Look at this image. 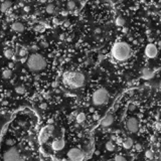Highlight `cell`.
Returning <instances> with one entry per match:
<instances>
[{"label": "cell", "mask_w": 161, "mask_h": 161, "mask_svg": "<svg viewBox=\"0 0 161 161\" xmlns=\"http://www.w3.org/2000/svg\"><path fill=\"white\" fill-rule=\"evenodd\" d=\"M110 95L106 89H98L92 96V102L95 106H103L108 103Z\"/></svg>", "instance_id": "4"}, {"label": "cell", "mask_w": 161, "mask_h": 161, "mask_svg": "<svg viewBox=\"0 0 161 161\" xmlns=\"http://www.w3.org/2000/svg\"><path fill=\"white\" fill-rule=\"evenodd\" d=\"M66 7H67V9L68 10H74L76 8V3H75V1L74 0H70V1H67V3H66Z\"/></svg>", "instance_id": "21"}, {"label": "cell", "mask_w": 161, "mask_h": 161, "mask_svg": "<svg viewBox=\"0 0 161 161\" xmlns=\"http://www.w3.org/2000/svg\"><path fill=\"white\" fill-rule=\"evenodd\" d=\"M155 128H156V130H160L161 129V123H159V122H156V123H155Z\"/></svg>", "instance_id": "31"}, {"label": "cell", "mask_w": 161, "mask_h": 161, "mask_svg": "<svg viewBox=\"0 0 161 161\" xmlns=\"http://www.w3.org/2000/svg\"><path fill=\"white\" fill-rule=\"evenodd\" d=\"M64 25H65V26H66V27H67V26H70V22H68V21L64 22Z\"/></svg>", "instance_id": "37"}, {"label": "cell", "mask_w": 161, "mask_h": 161, "mask_svg": "<svg viewBox=\"0 0 161 161\" xmlns=\"http://www.w3.org/2000/svg\"><path fill=\"white\" fill-rule=\"evenodd\" d=\"M31 49H33V50H36V49H37V47H36V45H33V47L31 48Z\"/></svg>", "instance_id": "39"}, {"label": "cell", "mask_w": 161, "mask_h": 161, "mask_svg": "<svg viewBox=\"0 0 161 161\" xmlns=\"http://www.w3.org/2000/svg\"><path fill=\"white\" fill-rule=\"evenodd\" d=\"M111 55L114 59L118 62H125L131 57V48L125 41H118L111 49Z\"/></svg>", "instance_id": "2"}, {"label": "cell", "mask_w": 161, "mask_h": 161, "mask_svg": "<svg viewBox=\"0 0 161 161\" xmlns=\"http://www.w3.org/2000/svg\"><path fill=\"white\" fill-rule=\"evenodd\" d=\"M53 23H55L56 25H57V24L59 23V21H58V20H57V18H53Z\"/></svg>", "instance_id": "36"}, {"label": "cell", "mask_w": 161, "mask_h": 161, "mask_svg": "<svg viewBox=\"0 0 161 161\" xmlns=\"http://www.w3.org/2000/svg\"><path fill=\"white\" fill-rule=\"evenodd\" d=\"M145 156H146V158H148V159H152L153 156H154V154H153V152H152L151 150H148V151H146V153H145Z\"/></svg>", "instance_id": "25"}, {"label": "cell", "mask_w": 161, "mask_h": 161, "mask_svg": "<svg viewBox=\"0 0 161 161\" xmlns=\"http://www.w3.org/2000/svg\"><path fill=\"white\" fill-rule=\"evenodd\" d=\"M62 14L66 16V15H67V12H66V11H63V12H62Z\"/></svg>", "instance_id": "40"}, {"label": "cell", "mask_w": 161, "mask_h": 161, "mask_svg": "<svg viewBox=\"0 0 161 161\" xmlns=\"http://www.w3.org/2000/svg\"><path fill=\"white\" fill-rule=\"evenodd\" d=\"M11 5H12V2L10 0H4L2 2V4H1V11H2V13H5L11 7Z\"/></svg>", "instance_id": "14"}, {"label": "cell", "mask_w": 161, "mask_h": 161, "mask_svg": "<svg viewBox=\"0 0 161 161\" xmlns=\"http://www.w3.org/2000/svg\"><path fill=\"white\" fill-rule=\"evenodd\" d=\"M95 33H96V34H99V33H101V29H100V28H96L95 29Z\"/></svg>", "instance_id": "35"}, {"label": "cell", "mask_w": 161, "mask_h": 161, "mask_svg": "<svg viewBox=\"0 0 161 161\" xmlns=\"http://www.w3.org/2000/svg\"><path fill=\"white\" fill-rule=\"evenodd\" d=\"M85 75L81 72L72 71V72H66L63 75V83L70 89H80L85 85Z\"/></svg>", "instance_id": "1"}, {"label": "cell", "mask_w": 161, "mask_h": 161, "mask_svg": "<svg viewBox=\"0 0 161 161\" xmlns=\"http://www.w3.org/2000/svg\"><path fill=\"white\" fill-rule=\"evenodd\" d=\"M135 149H136L137 151H141V150H142V146H141V144H139V143L135 144Z\"/></svg>", "instance_id": "28"}, {"label": "cell", "mask_w": 161, "mask_h": 161, "mask_svg": "<svg viewBox=\"0 0 161 161\" xmlns=\"http://www.w3.org/2000/svg\"><path fill=\"white\" fill-rule=\"evenodd\" d=\"M25 55H26V51L24 50V48H22V49L19 51V56H20V57H24Z\"/></svg>", "instance_id": "30"}, {"label": "cell", "mask_w": 161, "mask_h": 161, "mask_svg": "<svg viewBox=\"0 0 161 161\" xmlns=\"http://www.w3.org/2000/svg\"><path fill=\"white\" fill-rule=\"evenodd\" d=\"M23 10H24V11H25V12H29V7L28 6H24V7H23Z\"/></svg>", "instance_id": "34"}, {"label": "cell", "mask_w": 161, "mask_h": 161, "mask_svg": "<svg viewBox=\"0 0 161 161\" xmlns=\"http://www.w3.org/2000/svg\"><path fill=\"white\" fill-rule=\"evenodd\" d=\"M145 55L148 58H155L158 55V48H156L155 44L149 43L146 45L145 48Z\"/></svg>", "instance_id": "9"}, {"label": "cell", "mask_w": 161, "mask_h": 161, "mask_svg": "<svg viewBox=\"0 0 161 161\" xmlns=\"http://www.w3.org/2000/svg\"><path fill=\"white\" fill-rule=\"evenodd\" d=\"M125 19L123 18V17H121V16H119V17H117L116 18V21H115V23H116V25L117 26H119V27H122V26H124L125 25Z\"/></svg>", "instance_id": "19"}, {"label": "cell", "mask_w": 161, "mask_h": 161, "mask_svg": "<svg viewBox=\"0 0 161 161\" xmlns=\"http://www.w3.org/2000/svg\"><path fill=\"white\" fill-rule=\"evenodd\" d=\"M55 5L52 4V3H49L48 5H47V7H45V11L48 12V14H52L53 12H55Z\"/></svg>", "instance_id": "20"}, {"label": "cell", "mask_w": 161, "mask_h": 161, "mask_svg": "<svg viewBox=\"0 0 161 161\" xmlns=\"http://www.w3.org/2000/svg\"><path fill=\"white\" fill-rule=\"evenodd\" d=\"M6 144L8 145V146H14V144H15V141L13 140V139H8V140H6Z\"/></svg>", "instance_id": "26"}, {"label": "cell", "mask_w": 161, "mask_h": 161, "mask_svg": "<svg viewBox=\"0 0 161 161\" xmlns=\"http://www.w3.org/2000/svg\"><path fill=\"white\" fill-rule=\"evenodd\" d=\"M26 65L31 72H40L47 67V60L39 53H32L27 58Z\"/></svg>", "instance_id": "3"}, {"label": "cell", "mask_w": 161, "mask_h": 161, "mask_svg": "<svg viewBox=\"0 0 161 161\" xmlns=\"http://www.w3.org/2000/svg\"><path fill=\"white\" fill-rule=\"evenodd\" d=\"M13 50H11V49H5L4 50V57H6V58H12V57H13Z\"/></svg>", "instance_id": "22"}, {"label": "cell", "mask_w": 161, "mask_h": 161, "mask_svg": "<svg viewBox=\"0 0 161 161\" xmlns=\"http://www.w3.org/2000/svg\"><path fill=\"white\" fill-rule=\"evenodd\" d=\"M126 128L129 132L136 133L139 131V122L138 119L135 117H130L126 121Z\"/></svg>", "instance_id": "8"}, {"label": "cell", "mask_w": 161, "mask_h": 161, "mask_svg": "<svg viewBox=\"0 0 161 161\" xmlns=\"http://www.w3.org/2000/svg\"><path fill=\"white\" fill-rule=\"evenodd\" d=\"M141 74H142V78L144 80H151L152 78L154 76V72L152 71L151 68L149 67H145L141 71Z\"/></svg>", "instance_id": "12"}, {"label": "cell", "mask_w": 161, "mask_h": 161, "mask_svg": "<svg viewBox=\"0 0 161 161\" xmlns=\"http://www.w3.org/2000/svg\"><path fill=\"white\" fill-rule=\"evenodd\" d=\"M86 120V114L84 112H81V113H79L78 115L76 116V123L79 124H82L84 121Z\"/></svg>", "instance_id": "16"}, {"label": "cell", "mask_w": 161, "mask_h": 161, "mask_svg": "<svg viewBox=\"0 0 161 161\" xmlns=\"http://www.w3.org/2000/svg\"><path fill=\"white\" fill-rule=\"evenodd\" d=\"M2 76H3V79L8 80V79H10L11 76H12V71H11L10 68H6V70H4V71H3V73H2Z\"/></svg>", "instance_id": "18"}, {"label": "cell", "mask_w": 161, "mask_h": 161, "mask_svg": "<svg viewBox=\"0 0 161 161\" xmlns=\"http://www.w3.org/2000/svg\"><path fill=\"white\" fill-rule=\"evenodd\" d=\"M47 107H48V106H47V104H44V103H42V104L40 105V108H41V109H43V110H44V109H47Z\"/></svg>", "instance_id": "33"}, {"label": "cell", "mask_w": 161, "mask_h": 161, "mask_svg": "<svg viewBox=\"0 0 161 161\" xmlns=\"http://www.w3.org/2000/svg\"><path fill=\"white\" fill-rule=\"evenodd\" d=\"M93 119H94V120H99V119H100V116H99V114L94 113V115H93Z\"/></svg>", "instance_id": "32"}, {"label": "cell", "mask_w": 161, "mask_h": 161, "mask_svg": "<svg viewBox=\"0 0 161 161\" xmlns=\"http://www.w3.org/2000/svg\"><path fill=\"white\" fill-rule=\"evenodd\" d=\"M44 98H45V99H49V98H50V95L47 93V94H44Z\"/></svg>", "instance_id": "38"}, {"label": "cell", "mask_w": 161, "mask_h": 161, "mask_svg": "<svg viewBox=\"0 0 161 161\" xmlns=\"http://www.w3.org/2000/svg\"><path fill=\"white\" fill-rule=\"evenodd\" d=\"M15 92H16L17 94H19V95H22V94L25 93V89H24V87L19 86V87H16V88H15Z\"/></svg>", "instance_id": "23"}, {"label": "cell", "mask_w": 161, "mask_h": 161, "mask_svg": "<svg viewBox=\"0 0 161 161\" xmlns=\"http://www.w3.org/2000/svg\"><path fill=\"white\" fill-rule=\"evenodd\" d=\"M114 123V117L112 114L108 113L101 121V127L103 128H108Z\"/></svg>", "instance_id": "10"}, {"label": "cell", "mask_w": 161, "mask_h": 161, "mask_svg": "<svg viewBox=\"0 0 161 161\" xmlns=\"http://www.w3.org/2000/svg\"><path fill=\"white\" fill-rule=\"evenodd\" d=\"M35 30L38 31V32H42V31L44 30V27H43L42 25H40V24H39V25H37V26L35 27Z\"/></svg>", "instance_id": "27"}, {"label": "cell", "mask_w": 161, "mask_h": 161, "mask_svg": "<svg viewBox=\"0 0 161 161\" xmlns=\"http://www.w3.org/2000/svg\"><path fill=\"white\" fill-rule=\"evenodd\" d=\"M114 160L116 161H126V158L122 156V155H120V154H117L115 157H114Z\"/></svg>", "instance_id": "24"}, {"label": "cell", "mask_w": 161, "mask_h": 161, "mask_svg": "<svg viewBox=\"0 0 161 161\" xmlns=\"http://www.w3.org/2000/svg\"><path fill=\"white\" fill-rule=\"evenodd\" d=\"M122 144H123L124 148L127 149V150L131 149L133 146H134V142H133V140L131 139V138H126L123 142H122Z\"/></svg>", "instance_id": "15"}, {"label": "cell", "mask_w": 161, "mask_h": 161, "mask_svg": "<svg viewBox=\"0 0 161 161\" xmlns=\"http://www.w3.org/2000/svg\"><path fill=\"white\" fill-rule=\"evenodd\" d=\"M67 158L73 161H81L85 158V153L79 148H72L67 152Z\"/></svg>", "instance_id": "7"}, {"label": "cell", "mask_w": 161, "mask_h": 161, "mask_svg": "<svg viewBox=\"0 0 161 161\" xmlns=\"http://www.w3.org/2000/svg\"><path fill=\"white\" fill-rule=\"evenodd\" d=\"M55 131V126L52 124H48L45 127H43L38 135V140L40 144H44V143L48 141V139L51 137L52 133Z\"/></svg>", "instance_id": "5"}, {"label": "cell", "mask_w": 161, "mask_h": 161, "mask_svg": "<svg viewBox=\"0 0 161 161\" xmlns=\"http://www.w3.org/2000/svg\"><path fill=\"white\" fill-rule=\"evenodd\" d=\"M11 28H12L13 31H15V32L21 33V32L24 31V25L21 22H14V23H12Z\"/></svg>", "instance_id": "13"}, {"label": "cell", "mask_w": 161, "mask_h": 161, "mask_svg": "<svg viewBox=\"0 0 161 161\" xmlns=\"http://www.w3.org/2000/svg\"><path fill=\"white\" fill-rule=\"evenodd\" d=\"M127 30H128L127 28H124L123 29V32H124V33H127Z\"/></svg>", "instance_id": "41"}, {"label": "cell", "mask_w": 161, "mask_h": 161, "mask_svg": "<svg viewBox=\"0 0 161 161\" xmlns=\"http://www.w3.org/2000/svg\"><path fill=\"white\" fill-rule=\"evenodd\" d=\"M65 145H66V142L64 139H57L55 140L53 142L51 143V148L55 150V151H60L65 148Z\"/></svg>", "instance_id": "11"}, {"label": "cell", "mask_w": 161, "mask_h": 161, "mask_svg": "<svg viewBox=\"0 0 161 161\" xmlns=\"http://www.w3.org/2000/svg\"><path fill=\"white\" fill-rule=\"evenodd\" d=\"M64 38H65V35H64V34H62V35H60V39H64Z\"/></svg>", "instance_id": "43"}, {"label": "cell", "mask_w": 161, "mask_h": 161, "mask_svg": "<svg viewBox=\"0 0 161 161\" xmlns=\"http://www.w3.org/2000/svg\"><path fill=\"white\" fill-rule=\"evenodd\" d=\"M39 1H40L41 3H45V2H47V0H39Z\"/></svg>", "instance_id": "42"}, {"label": "cell", "mask_w": 161, "mask_h": 161, "mask_svg": "<svg viewBox=\"0 0 161 161\" xmlns=\"http://www.w3.org/2000/svg\"><path fill=\"white\" fill-rule=\"evenodd\" d=\"M159 87H160V88H161V80H160V81H159Z\"/></svg>", "instance_id": "44"}, {"label": "cell", "mask_w": 161, "mask_h": 161, "mask_svg": "<svg viewBox=\"0 0 161 161\" xmlns=\"http://www.w3.org/2000/svg\"><path fill=\"white\" fill-rule=\"evenodd\" d=\"M105 147H106L107 151H110V152H113L116 149V145H115V143L113 141H108V142L106 143Z\"/></svg>", "instance_id": "17"}, {"label": "cell", "mask_w": 161, "mask_h": 161, "mask_svg": "<svg viewBox=\"0 0 161 161\" xmlns=\"http://www.w3.org/2000/svg\"><path fill=\"white\" fill-rule=\"evenodd\" d=\"M2 159L4 161H19L21 160V156L18 149L15 148L14 146H11L8 150L3 153Z\"/></svg>", "instance_id": "6"}, {"label": "cell", "mask_w": 161, "mask_h": 161, "mask_svg": "<svg viewBox=\"0 0 161 161\" xmlns=\"http://www.w3.org/2000/svg\"><path fill=\"white\" fill-rule=\"evenodd\" d=\"M128 109H129V111H134V110L136 109V105L130 104L129 105V107H128Z\"/></svg>", "instance_id": "29"}]
</instances>
